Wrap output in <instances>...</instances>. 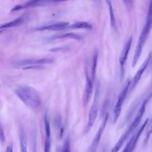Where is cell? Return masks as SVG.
I'll return each instance as SVG.
<instances>
[{
	"label": "cell",
	"mask_w": 152,
	"mask_h": 152,
	"mask_svg": "<svg viewBox=\"0 0 152 152\" xmlns=\"http://www.w3.org/2000/svg\"><path fill=\"white\" fill-rule=\"evenodd\" d=\"M99 94H100V86H99V84L98 83L97 84V86H96L93 102L90 109L89 114H88V120L85 129L86 132H88L90 129V128L94 125L95 121L96 120V118L97 116V113H98V102H99Z\"/></svg>",
	"instance_id": "cell-4"
},
{
	"label": "cell",
	"mask_w": 152,
	"mask_h": 152,
	"mask_svg": "<svg viewBox=\"0 0 152 152\" xmlns=\"http://www.w3.org/2000/svg\"><path fill=\"white\" fill-rule=\"evenodd\" d=\"M132 42V36H131L128 39L126 42L125 43V44L121 51V53L120 54L119 62V64L121 66V69L122 73H123V71H124V66L125 64V62L127 60L129 52L131 47Z\"/></svg>",
	"instance_id": "cell-11"
},
{
	"label": "cell",
	"mask_w": 152,
	"mask_h": 152,
	"mask_svg": "<svg viewBox=\"0 0 152 152\" xmlns=\"http://www.w3.org/2000/svg\"><path fill=\"white\" fill-rule=\"evenodd\" d=\"M16 96L28 107L33 109L37 108L41 104V99L39 92L34 87L22 86L14 91Z\"/></svg>",
	"instance_id": "cell-3"
},
{
	"label": "cell",
	"mask_w": 152,
	"mask_h": 152,
	"mask_svg": "<svg viewBox=\"0 0 152 152\" xmlns=\"http://www.w3.org/2000/svg\"><path fill=\"white\" fill-rule=\"evenodd\" d=\"M81 36L77 33H66L60 34H56L52 36L50 38V40H56V39H72L75 40H80L81 39Z\"/></svg>",
	"instance_id": "cell-15"
},
{
	"label": "cell",
	"mask_w": 152,
	"mask_h": 152,
	"mask_svg": "<svg viewBox=\"0 0 152 152\" xmlns=\"http://www.w3.org/2000/svg\"><path fill=\"white\" fill-rule=\"evenodd\" d=\"M149 119H147L142 124V125L140 126L139 129L137 131L136 134H135L134 135L132 136L131 139L129 140V141L127 142V144L125 145V147L122 150L121 152H133L136 145L137 144V142L138 141V139L141 135L142 132L144 130L145 128L146 127V125L148 122Z\"/></svg>",
	"instance_id": "cell-8"
},
{
	"label": "cell",
	"mask_w": 152,
	"mask_h": 152,
	"mask_svg": "<svg viewBox=\"0 0 152 152\" xmlns=\"http://www.w3.org/2000/svg\"><path fill=\"white\" fill-rule=\"evenodd\" d=\"M32 143H33V152H36L37 148V131L36 130L33 131L32 134Z\"/></svg>",
	"instance_id": "cell-24"
},
{
	"label": "cell",
	"mask_w": 152,
	"mask_h": 152,
	"mask_svg": "<svg viewBox=\"0 0 152 152\" xmlns=\"http://www.w3.org/2000/svg\"><path fill=\"white\" fill-rule=\"evenodd\" d=\"M43 67L40 65H32L29 66H26L23 68V69H40Z\"/></svg>",
	"instance_id": "cell-27"
},
{
	"label": "cell",
	"mask_w": 152,
	"mask_h": 152,
	"mask_svg": "<svg viewBox=\"0 0 152 152\" xmlns=\"http://www.w3.org/2000/svg\"><path fill=\"white\" fill-rule=\"evenodd\" d=\"M0 87H1V84H0Z\"/></svg>",
	"instance_id": "cell-32"
},
{
	"label": "cell",
	"mask_w": 152,
	"mask_h": 152,
	"mask_svg": "<svg viewBox=\"0 0 152 152\" xmlns=\"http://www.w3.org/2000/svg\"><path fill=\"white\" fill-rule=\"evenodd\" d=\"M19 130V140L20 143L21 152H27L26 133L25 131V128L23 124L20 125Z\"/></svg>",
	"instance_id": "cell-13"
},
{
	"label": "cell",
	"mask_w": 152,
	"mask_h": 152,
	"mask_svg": "<svg viewBox=\"0 0 152 152\" xmlns=\"http://www.w3.org/2000/svg\"><path fill=\"white\" fill-rule=\"evenodd\" d=\"M26 20V18H25V17H20L11 21L2 24L0 26V30L1 29H5V28H11V27H14L19 26L23 24L25 22Z\"/></svg>",
	"instance_id": "cell-14"
},
{
	"label": "cell",
	"mask_w": 152,
	"mask_h": 152,
	"mask_svg": "<svg viewBox=\"0 0 152 152\" xmlns=\"http://www.w3.org/2000/svg\"><path fill=\"white\" fill-rule=\"evenodd\" d=\"M53 61H54V59L53 58H43L37 59V65L51 64Z\"/></svg>",
	"instance_id": "cell-23"
},
{
	"label": "cell",
	"mask_w": 152,
	"mask_h": 152,
	"mask_svg": "<svg viewBox=\"0 0 152 152\" xmlns=\"http://www.w3.org/2000/svg\"><path fill=\"white\" fill-rule=\"evenodd\" d=\"M50 148V138H46L45 143V152H49Z\"/></svg>",
	"instance_id": "cell-25"
},
{
	"label": "cell",
	"mask_w": 152,
	"mask_h": 152,
	"mask_svg": "<svg viewBox=\"0 0 152 152\" xmlns=\"http://www.w3.org/2000/svg\"><path fill=\"white\" fill-rule=\"evenodd\" d=\"M68 0H50V2H65L67 1Z\"/></svg>",
	"instance_id": "cell-29"
},
{
	"label": "cell",
	"mask_w": 152,
	"mask_h": 152,
	"mask_svg": "<svg viewBox=\"0 0 152 152\" xmlns=\"http://www.w3.org/2000/svg\"><path fill=\"white\" fill-rule=\"evenodd\" d=\"M32 65H37V59H26L19 61H16L13 62V65L15 66H29Z\"/></svg>",
	"instance_id": "cell-17"
},
{
	"label": "cell",
	"mask_w": 152,
	"mask_h": 152,
	"mask_svg": "<svg viewBox=\"0 0 152 152\" xmlns=\"http://www.w3.org/2000/svg\"><path fill=\"white\" fill-rule=\"evenodd\" d=\"M151 28H152V0H150L149 5H148V8L146 21H145V25L144 26L142 29L140 35L139 36V39L137 42V45L135 50L132 62V67H134L137 65V62H138V60L141 55L144 46L146 42V40L147 39V37L150 34V32Z\"/></svg>",
	"instance_id": "cell-2"
},
{
	"label": "cell",
	"mask_w": 152,
	"mask_h": 152,
	"mask_svg": "<svg viewBox=\"0 0 152 152\" xmlns=\"http://www.w3.org/2000/svg\"><path fill=\"white\" fill-rule=\"evenodd\" d=\"M61 152H71V145H70V141L68 137H67L64 144L63 146L62 147Z\"/></svg>",
	"instance_id": "cell-22"
},
{
	"label": "cell",
	"mask_w": 152,
	"mask_h": 152,
	"mask_svg": "<svg viewBox=\"0 0 152 152\" xmlns=\"http://www.w3.org/2000/svg\"><path fill=\"white\" fill-rule=\"evenodd\" d=\"M152 96V92L147 96L145 99L142 101L141 105L139 109V110L137 112V113L132 121L131 125L129 126V127L126 129V130L122 134V135L119 138L118 142L115 144L114 147L112 148L110 152H118L125 141L127 140V138L132 134V133L135 131L136 128L138 126L139 124L140 123L142 116L145 113V109L147 104L150 99V98Z\"/></svg>",
	"instance_id": "cell-1"
},
{
	"label": "cell",
	"mask_w": 152,
	"mask_h": 152,
	"mask_svg": "<svg viewBox=\"0 0 152 152\" xmlns=\"http://www.w3.org/2000/svg\"><path fill=\"white\" fill-rule=\"evenodd\" d=\"M125 4H126V5H129V7H131L132 5V0H124Z\"/></svg>",
	"instance_id": "cell-28"
},
{
	"label": "cell",
	"mask_w": 152,
	"mask_h": 152,
	"mask_svg": "<svg viewBox=\"0 0 152 152\" xmlns=\"http://www.w3.org/2000/svg\"><path fill=\"white\" fill-rule=\"evenodd\" d=\"M151 58H152V52H151L148 54V55L147 56V57L146 58L145 61L143 62V63L142 64L141 66L139 68V69H138V71H137L135 74L134 75L132 81H131V84H130V87H129V91H132L135 87V86H137V84L140 80L144 72L147 68V66L151 59Z\"/></svg>",
	"instance_id": "cell-9"
},
{
	"label": "cell",
	"mask_w": 152,
	"mask_h": 152,
	"mask_svg": "<svg viewBox=\"0 0 152 152\" xmlns=\"http://www.w3.org/2000/svg\"><path fill=\"white\" fill-rule=\"evenodd\" d=\"M7 152H12V147L10 146L7 148Z\"/></svg>",
	"instance_id": "cell-30"
},
{
	"label": "cell",
	"mask_w": 152,
	"mask_h": 152,
	"mask_svg": "<svg viewBox=\"0 0 152 152\" xmlns=\"http://www.w3.org/2000/svg\"><path fill=\"white\" fill-rule=\"evenodd\" d=\"M130 84H131V81L129 80V79H128L127 81H126L125 84H124V86L122 91L119 93V95L118 99V101H117L116 105L113 109V118L114 122H116L119 117L122 106L124 103L127 94L129 90Z\"/></svg>",
	"instance_id": "cell-5"
},
{
	"label": "cell",
	"mask_w": 152,
	"mask_h": 152,
	"mask_svg": "<svg viewBox=\"0 0 152 152\" xmlns=\"http://www.w3.org/2000/svg\"><path fill=\"white\" fill-rule=\"evenodd\" d=\"M85 73H86V84L85 89L83 94V104L84 106L87 105L89 102L93 93V81H92L90 76V71H89L88 66H85Z\"/></svg>",
	"instance_id": "cell-7"
},
{
	"label": "cell",
	"mask_w": 152,
	"mask_h": 152,
	"mask_svg": "<svg viewBox=\"0 0 152 152\" xmlns=\"http://www.w3.org/2000/svg\"><path fill=\"white\" fill-rule=\"evenodd\" d=\"M50 3V0H29L24 4H18L15 5L11 10L12 12L17 11L23 8L39 7Z\"/></svg>",
	"instance_id": "cell-10"
},
{
	"label": "cell",
	"mask_w": 152,
	"mask_h": 152,
	"mask_svg": "<svg viewBox=\"0 0 152 152\" xmlns=\"http://www.w3.org/2000/svg\"><path fill=\"white\" fill-rule=\"evenodd\" d=\"M5 137L4 129L2 128L1 123L0 122V141L3 142L5 141Z\"/></svg>",
	"instance_id": "cell-26"
},
{
	"label": "cell",
	"mask_w": 152,
	"mask_h": 152,
	"mask_svg": "<svg viewBox=\"0 0 152 152\" xmlns=\"http://www.w3.org/2000/svg\"><path fill=\"white\" fill-rule=\"evenodd\" d=\"M151 64H152V58H151Z\"/></svg>",
	"instance_id": "cell-31"
},
{
	"label": "cell",
	"mask_w": 152,
	"mask_h": 152,
	"mask_svg": "<svg viewBox=\"0 0 152 152\" xmlns=\"http://www.w3.org/2000/svg\"><path fill=\"white\" fill-rule=\"evenodd\" d=\"M146 131H145V137L144 139V142L147 143L150 135L152 134V118L150 120H148V122L146 125Z\"/></svg>",
	"instance_id": "cell-21"
},
{
	"label": "cell",
	"mask_w": 152,
	"mask_h": 152,
	"mask_svg": "<svg viewBox=\"0 0 152 152\" xmlns=\"http://www.w3.org/2000/svg\"><path fill=\"white\" fill-rule=\"evenodd\" d=\"M109 118V114L106 113L103 119V121H102L99 128L90 145V147L88 148V152H96L97 147L99 146V144L100 142V140L102 136V134L103 133V131L106 128V124H107V122Z\"/></svg>",
	"instance_id": "cell-6"
},
{
	"label": "cell",
	"mask_w": 152,
	"mask_h": 152,
	"mask_svg": "<svg viewBox=\"0 0 152 152\" xmlns=\"http://www.w3.org/2000/svg\"><path fill=\"white\" fill-rule=\"evenodd\" d=\"M69 23L68 22H58L56 23L44 26L35 29L37 31H60L68 28Z\"/></svg>",
	"instance_id": "cell-12"
},
{
	"label": "cell",
	"mask_w": 152,
	"mask_h": 152,
	"mask_svg": "<svg viewBox=\"0 0 152 152\" xmlns=\"http://www.w3.org/2000/svg\"><path fill=\"white\" fill-rule=\"evenodd\" d=\"M107 4H108L109 8V15H110V23L111 26L115 28H116V19H115V13L113 9V6L112 4V2L110 0H106Z\"/></svg>",
	"instance_id": "cell-19"
},
{
	"label": "cell",
	"mask_w": 152,
	"mask_h": 152,
	"mask_svg": "<svg viewBox=\"0 0 152 152\" xmlns=\"http://www.w3.org/2000/svg\"><path fill=\"white\" fill-rule=\"evenodd\" d=\"M44 124H45V134H46V138H50V123H49L48 115L46 112L45 113V115H44Z\"/></svg>",
	"instance_id": "cell-20"
},
{
	"label": "cell",
	"mask_w": 152,
	"mask_h": 152,
	"mask_svg": "<svg viewBox=\"0 0 152 152\" xmlns=\"http://www.w3.org/2000/svg\"><path fill=\"white\" fill-rule=\"evenodd\" d=\"M97 59H98V52L97 50L94 52L91 64L90 66V76L92 81L94 82L95 77H96V67L97 64Z\"/></svg>",
	"instance_id": "cell-16"
},
{
	"label": "cell",
	"mask_w": 152,
	"mask_h": 152,
	"mask_svg": "<svg viewBox=\"0 0 152 152\" xmlns=\"http://www.w3.org/2000/svg\"><path fill=\"white\" fill-rule=\"evenodd\" d=\"M68 28H74V29H78V28H84V29H91L92 26L91 24L85 22V21H77L73 23L71 25H69Z\"/></svg>",
	"instance_id": "cell-18"
}]
</instances>
